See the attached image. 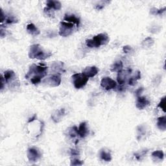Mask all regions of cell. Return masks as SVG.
<instances>
[{
  "mask_svg": "<svg viewBox=\"0 0 166 166\" xmlns=\"http://www.w3.org/2000/svg\"><path fill=\"white\" fill-rule=\"evenodd\" d=\"M140 78H141V72L140 71H137L133 75L130 77V78L128 80L127 83L128 84L131 86H134L136 84L137 81L140 79Z\"/></svg>",
  "mask_w": 166,
  "mask_h": 166,
  "instance_id": "19",
  "label": "cell"
},
{
  "mask_svg": "<svg viewBox=\"0 0 166 166\" xmlns=\"http://www.w3.org/2000/svg\"><path fill=\"white\" fill-rule=\"evenodd\" d=\"M158 107L162 109L163 111L165 112V96L162 98L159 104H158Z\"/></svg>",
  "mask_w": 166,
  "mask_h": 166,
  "instance_id": "26",
  "label": "cell"
},
{
  "mask_svg": "<svg viewBox=\"0 0 166 166\" xmlns=\"http://www.w3.org/2000/svg\"><path fill=\"white\" fill-rule=\"evenodd\" d=\"M143 90H144V88H140L139 89H138V90L136 91V92H135V94H136V97L141 96V94L142 93Z\"/></svg>",
  "mask_w": 166,
  "mask_h": 166,
  "instance_id": "32",
  "label": "cell"
},
{
  "mask_svg": "<svg viewBox=\"0 0 166 166\" xmlns=\"http://www.w3.org/2000/svg\"><path fill=\"white\" fill-rule=\"evenodd\" d=\"M101 86L107 90H110L117 87V83L114 80L110 77H104L101 81Z\"/></svg>",
  "mask_w": 166,
  "mask_h": 166,
  "instance_id": "9",
  "label": "cell"
},
{
  "mask_svg": "<svg viewBox=\"0 0 166 166\" xmlns=\"http://www.w3.org/2000/svg\"><path fill=\"white\" fill-rule=\"evenodd\" d=\"M149 104H150V101L147 99L146 97H142V96L137 97V99L136 101V107L138 109L143 110L145 107L149 105Z\"/></svg>",
  "mask_w": 166,
  "mask_h": 166,
  "instance_id": "10",
  "label": "cell"
},
{
  "mask_svg": "<svg viewBox=\"0 0 166 166\" xmlns=\"http://www.w3.org/2000/svg\"><path fill=\"white\" fill-rule=\"evenodd\" d=\"M77 132L78 136L82 138H84L87 136L88 134V129L87 128V122H82L79 125V127L77 130Z\"/></svg>",
  "mask_w": 166,
  "mask_h": 166,
  "instance_id": "12",
  "label": "cell"
},
{
  "mask_svg": "<svg viewBox=\"0 0 166 166\" xmlns=\"http://www.w3.org/2000/svg\"><path fill=\"white\" fill-rule=\"evenodd\" d=\"M79 155V152L77 150H75V149H71V155L73 156H78Z\"/></svg>",
  "mask_w": 166,
  "mask_h": 166,
  "instance_id": "33",
  "label": "cell"
},
{
  "mask_svg": "<svg viewBox=\"0 0 166 166\" xmlns=\"http://www.w3.org/2000/svg\"><path fill=\"white\" fill-rule=\"evenodd\" d=\"M36 119V115H34V116L32 118H30V119H29V120L28 121V123H30L33 122V121H35Z\"/></svg>",
  "mask_w": 166,
  "mask_h": 166,
  "instance_id": "37",
  "label": "cell"
},
{
  "mask_svg": "<svg viewBox=\"0 0 166 166\" xmlns=\"http://www.w3.org/2000/svg\"><path fill=\"white\" fill-rule=\"evenodd\" d=\"M98 72H99V70L95 66H89L87 67L83 71V74H84L86 77L88 78L90 77H94L95 76Z\"/></svg>",
  "mask_w": 166,
  "mask_h": 166,
  "instance_id": "11",
  "label": "cell"
},
{
  "mask_svg": "<svg viewBox=\"0 0 166 166\" xmlns=\"http://www.w3.org/2000/svg\"><path fill=\"white\" fill-rule=\"evenodd\" d=\"M5 83H6L5 82V79L4 77L2 75H1V90L2 91L3 90V89L4 88V84H5Z\"/></svg>",
  "mask_w": 166,
  "mask_h": 166,
  "instance_id": "31",
  "label": "cell"
},
{
  "mask_svg": "<svg viewBox=\"0 0 166 166\" xmlns=\"http://www.w3.org/2000/svg\"><path fill=\"white\" fill-rule=\"evenodd\" d=\"M131 73V70H121L118 72V77H117V81L118 83L121 84H125L128 82V80L130 78V75Z\"/></svg>",
  "mask_w": 166,
  "mask_h": 166,
  "instance_id": "8",
  "label": "cell"
},
{
  "mask_svg": "<svg viewBox=\"0 0 166 166\" xmlns=\"http://www.w3.org/2000/svg\"><path fill=\"white\" fill-rule=\"evenodd\" d=\"M147 150H144V151H141L140 152H138V153H135L134 154V156L135 157H136V158L138 160H141V158H142L145 154L147 152Z\"/></svg>",
  "mask_w": 166,
  "mask_h": 166,
  "instance_id": "25",
  "label": "cell"
},
{
  "mask_svg": "<svg viewBox=\"0 0 166 166\" xmlns=\"http://www.w3.org/2000/svg\"><path fill=\"white\" fill-rule=\"evenodd\" d=\"M27 30L28 33L33 36H37L40 34V30L36 27V26L33 23H29L27 26Z\"/></svg>",
  "mask_w": 166,
  "mask_h": 166,
  "instance_id": "18",
  "label": "cell"
},
{
  "mask_svg": "<svg viewBox=\"0 0 166 166\" xmlns=\"http://www.w3.org/2000/svg\"><path fill=\"white\" fill-rule=\"evenodd\" d=\"M5 31H6V30H4L3 29V27L1 26V31H0V32H1V36H2V38H3L4 36H5V35H6Z\"/></svg>",
  "mask_w": 166,
  "mask_h": 166,
  "instance_id": "35",
  "label": "cell"
},
{
  "mask_svg": "<svg viewBox=\"0 0 166 166\" xmlns=\"http://www.w3.org/2000/svg\"><path fill=\"white\" fill-rule=\"evenodd\" d=\"M27 155L30 162H35L41 157V153L37 148L30 147L27 149Z\"/></svg>",
  "mask_w": 166,
  "mask_h": 166,
  "instance_id": "7",
  "label": "cell"
},
{
  "mask_svg": "<svg viewBox=\"0 0 166 166\" xmlns=\"http://www.w3.org/2000/svg\"><path fill=\"white\" fill-rule=\"evenodd\" d=\"M83 164V161L80 160L77 158H73L71 161V165H82Z\"/></svg>",
  "mask_w": 166,
  "mask_h": 166,
  "instance_id": "29",
  "label": "cell"
},
{
  "mask_svg": "<svg viewBox=\"0 0 166 166\" xmlns=\"http://www.w3.org/2000/svg\"><path fill=\"white\" fill-rule=\"evenodd\" d=\"M6 20V16L3 13V10L1 9V23H3Z\"/></svg>",
  "mask_w": 166,
  "mask_h": 166,
  "instance_id": "34",
  "label": "cell"
},
{
  "mask_svg": "<svg viewBox=\"0 0 166 166\" xmlns=\"http://www.w3.org/2000/svg\"><path fill=\"white\" fill-rule=\"evenodd\" d=\"M110 40L108 36L106 33H100L91 39H88L86 41V44L90 48L99 47L101 46L107 44Z\"/></svg>",
  "mask_w": 166,
  "mask_h": 166,
  "instance_id": "3",
  "label": "cell"
},
{
  "mask_svg": "<svg viewBox=\"0 0 166 166\" xmlns=\"http://www.w3.org/2000/svg\"><path fill=\"white\" fill-rule=\"evenodd\" d=\"M165 10V7L162 9H158L156 8H152L151 9L150 13L151 14L153 15H161L162 13H164Z\"/></svg>",
  "mask_w": 166,
  "mask_h": 166,
  "instance_id": "23",
  "label": "cell"
},
{
  "mask_svg": "<svg viewBox=\"0 0 166 166\" xmlns=\"http://www.w3.org/2000/svg\"><path fill=\"white\" fill-rule=\"evenodd\" d=\"M110 3L109 1H101L100 2L98 3L96 5H95V9L97 10H101L103 9L104 7H105V5H107V4H108Z\"/></svg>",
  "mask_w": 166,
  "mask_h": 166,
  "instance_id": "24",
  "label": "cell"
},
{
  "mask_svg": "<svg viewBox=\"0 0 166 166\" xmlns=\"http://www.w3.org/2000/svg\"><path fill=\"white\" fill-rule=\"evenodd\" d=\"M154 43V40H152V38L149 37V38H147L145 40H144L143 41V43L142 44L144 45V46H151Z\"/></svg>",
  "mask_w": 166,
  "mask_h": 166,
  "instance_id": "27",
  "label": "cell"
},
{
  "mask_svg": "<svg viewBox=\"0 0 166 166\" xmlns=\"http://www.w3.org/2000/svg\"><path fill=\"white\" fill-rule=\"evenodd\" d=\"M157 127L161 131H165L166 129V118L165 116H162L158 118L157 121Z\"/></svg>",
  "mask_w": 166,
  "mask_h": 166,
  "instance_id": "20",
  "label": "cell"
},
{
  "mask_svg": "<svg viewBox=\"0 0 166 166\" xmlns=\"http://www.w3.org/2000/svg\"><path fill=\"white\" fill-rule=\"evenodd\" d=\"M64 115H65V110L64 108H62L60 110H57V111L52 115L51 118L55 123H59V121H60L61 119H62Z\"/></svg>",
  "mask_w": 166,
  "mask_h": 166,
  "instance_id": "14",
  "label": "cell"
},
{
  "mask_svg": "<svg viewBox=\"0 0 166 166\" xmlns=\"http://www.w3.org/2000/svg\"><path fill=\"white\" fill-rule=\"evenodd\" d=\"M152 157L155 160L161 161L164 158V154L162 151H156L152 153Z\"/></svg>",
  "mask_w": 166,
  "mask_h": 166,
  "instance_id": "21",
  "label": "cell"
},
{
  "mask_svg": "<svg viewBox=\"0 0 166 166\" xmlns=\"http://www.w3.org/2000/svg\"><path fill=\"white\" fill-rule=\"evenodd\" d=\"M99 156L101 160L106 162H110L112 160V156L111 153L108 151L106 149H101L99 152Z\"/></svg>",
  "mask_w": 166,
  "mask_h": 166,
  "instance_id": "16",
  "label": "cell"
},
{
  "mask_svg": "<svg viewBox=\"0 0 166 166\" xmlns=\"http://www.w3.org/2000/svg\"><path fill=\"white\" fill-rule=\"evenodd\" d=\"M3 77L5 79V82L8 84L13 82L16 79L15 73L13 70H7L5 71Z\"/></svg>",
  "mask_w": 166,
  "mask_h": 166,
  "instance_id": "15",
  "label": "cell"
},
{
  "mask_svg": "<svg viewBox=\"0 0 166 166\" xmlns=\"http://www.w3.org/2000/svg\"><path fill=\"white\" fill-rule=\"evenodd\" d=\"M61 81L62 79H61L60 75L59 74H55L46 78L43 81V83L51 87H57L60 84Z\"/></svg>",
  "mask_w": 166,
  "mask_h": 166,
  "instance_id": "6",
  "label": "cell"
},
{
  "mask_svg": "<svg viewBox=\"0 0 166 166\" xmlns=\"http://www.w3.org/2000/svg\"><path fill=\"white\" fill-rule=\"evenodd\" d=\"M88 79L83 73H76L71 76V81L75 88L80 89L87 84Z\"/></svg>",
  "mask_w": 166,
  "mask_h": 166,
  "instance_id": "5",
  "label": "cell"
},
{
  "mask_svg": "<svg viewBox=\"0 0 166 166\" xmlns=\"http://www.w3.org/2000/svg\"><path fill=\"white\" fill-rule=\"evenodd\" d=\"M125 88H126L123 87V85L119 84V87H118V91H125Z\"/></svg>",
  "mask_w": 166,
  "mask_h": 166,
  "instance_id": "36",
  "label": "cell"
},
{
  "mask_svg": "<svg viewBox=\"0 0 166 166\" xmlns=\"http://www.w3.org/2000/svg\"><path fill=\"white\" fill-rule=\"evenodd\" d=\"M75 30V24L67 22L65 21L61 22L60 23L59 35L66 37L71 35Z\"/></svg>",
  "mask_w": 166,
  "mask_h": 166,
  "instance_id": "4",
  "label": "cell"
},
{
  "mask_svg": "<svg viewBox=\"0 0 166 166\" xmlns=\"http://www.w3.org/2000/svg\"><path fill=\"white\" fill-rule=\"evenodd\" d=\"M123 63L121 62V61H118V62H115L111 66L110 70H111L112 71L119 72L123 70Z\"/></svg>",
  "mask_w": 166,
  "mask_h": 166,
  "instance_id": "22",
  "label": "cell"
},
{
  "mask_svg": "<svg viewBox=\"0 0 166 166\" xmlns=\"http://www.w3.org/2000/svg\"><path fill=\"white\" fill-rule=\"evenodd\" d=\"M47 66L44 64H40L39 65L32 64L30 66L29 70L26 75V79H29L30 77H40L43 79L47 75Z\"/></svg>",
  "mask_w": 166,
  "mask_h": 166,
  "instance_id": "1",
  "label": "cell"
},
{
  "mask_svg": "<svg viewBox=\"0 0 166 166\" xmlns=\"http://www.w3.org/2000/svg\"><path fill=\"white\" fill-rule=\"evenodd\" d=\"M52 55L50 52L45 51L39 44H33L30 47L29 57L30 59H36L38 60H45Z\"/></svg>",
  "mask_w": 166,
  "mask_h": 166,
  "instance_id": "2",
  "label": "cell"
},
{
  "mask_svg": "<svg viewBox=\"0 0 166 166\" xmlns=\"http://www.w3.org/2000/svg\"><path fill=\"white\" fill-rule=\"evenodd\" d=\"M62 7L60 2L58 1H52V0H48L47 2V7L52 10H60Z\"/></svg>",
  "mask_w": 166,
  "mask_h": 166,
  "instance_id": "17",
  "label": "cell"
},
{
  "mask_svg": "<svg viewBox=\"0 0 166 166\" xmlns=\"http://www.w3.org/2000/svg\"><path fill=\"white\" fill-rule=\"evenodd\" d=\"M6 23H8V24H11V23H17L18 22V20L16 19V18L13 16H9L7 17V18H6Z\"/></svg>",
  "mask_w": 166,
  "mask_h": 166,
  "instance_id": "28",
  "label": "cell"
},
{
  "mask_svg": "<svg viewBox=\"0 0 166 166\" xmlns=\"http://www.w3.org/2000/svg\"><path fill=\"white\" fill-rule=\"evenodd\" d=\"M63 21L75 24L77 28L79 27V24H80L79 18H78L77 17H76L75 15H73V14H71V15L66 14L64 17Z\"/></svg>",
  "mask_w": 166,
  "mask_h": 166,
  "instance_id": "13",
  "label": "cell"
},
{
  "mask_svg": "<svg viewBox=\"0 0 166 166\" xmlns=\"http://www.w3.org/2000/svg\"><path fill=\"white\" fill-rule=\"evenodd\" d=\"M123 52L125 53H127L128 52H130L132 50V48L131 47V46H125L123 48Z\"/></svg>",
  "mask_w": 166,
  "mask_h": 166,
  "instance_id": "30",
  "label": "cell"
}]
</instances>
